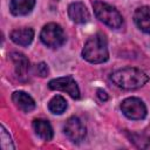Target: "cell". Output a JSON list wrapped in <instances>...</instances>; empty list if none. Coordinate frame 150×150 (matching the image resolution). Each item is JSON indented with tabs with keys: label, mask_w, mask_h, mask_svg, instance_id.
Masks as SVG:
<instances>
[{
	"label": "cell",
	"mask_w": 150,
	"mask_h": 150,
	"mask_svg": "<svg viewBox=\"0 0 150 150\" xmlns=\"http://www.w3.org/2000/svg\"><path fill=\"white\" fill-rule=\"evenodd\" d=\"M0 137H1V148H2V150H13L14 149L13 141H12L9 134L7 132V130L4 127H1Z\"/></svg>",
	"instance_id": "2e32d148"
},
{
	"label": "cell",
	"mask_w": 150,
	"mask_h": 150,
	"mask_svg": "<svg viewBox=\"0 0 150 150\" xmlns=\"http://www.w3.org/2000/svg\"><path fill=\"white\" fill-rule=\"evenodd\" d=\"M48 88L50 90H60L69 94L73 98L77 100L80 97V89L76 83V81L73 79V76H63V77H56L48 82Z\"/></svg>",
	"instance_id": "8992f818"
},
{
	"label": "cell",
	"mask_w": 150,
	"mask_h": 150,
	"mask_svg": "<svg viewBox=\"0 0 150 150\" xmlns=\"http://www.w3.org/2000/svg\"><path fill=\"white\" fill-rule=\"evenodd\" d=\"M134 21L142 32L150 34V7H138L134 13Z\"/></svg>",
	"instance_id": "8fae6325"
},
{
	"label": "cell",
	"mask_w": 150,
	"mask_h": 150,
	"mask_svg": "<svg viewBox=\"0 0 150 150\" xmlns=\"http://www.w3.org/2000/svg\"><path fill=\"white\" fill-rule=\"evenodd\" d=\"M110 81L118 88L124 90H134L143 87L149 76L141 69L135 67H124L111 73Z\"/></svg>",
	"instance_id": "6da1fadb"
},
{
	"label": "cell",
	"mask_w": 150,
	"mask_h": 150,
	"mask_svg": "<svg viewBox=\"0 0 150 150\" xmlns=\"http://www.w3.org/2000/svg\"><path fill=\"white\" fill-rule=\"evenodd\" d=\"M93 8L96 18L103 22L104 25L109 26L110 28H120L123 23V18L121 13L111 5L103 2V1H94Z\"/></svg>",
	"instance_id": "3957f363"
},
{
	"label": "cell",
	"mask_w": 150,
	"mask_h": 150,
	"mask_svg": "<svg viewBox=\"0 0 150 150\" xmlns=\"http://www.w3.org/2000/svg\"><path fill=\"white\" fill-rule=\"evenodd\" d=\"M49 73V69H48V66L45 63V62H40L39 64H36V74L41 77H45L47 76Z\"/></svg>",
	"instance_id": "e0dca14e"
},
{
	"label": "cell",
	"mask_w": 150,
	"mask_h": 150,
	"mask_svg": "<svg viewBox=\"0 0 150 150\" xmlns=\"http://www.w3.org/2000/svg\"><path fill=\"white\" fill-rule=\"evenodd\" d=\"M34 39V30L29 27L16 28L11 32V40L19 46H28Z\"/></svg>",
	"instance_id": "7c38bea8"
},
{
	"label": "cell",
	"mask_w": 150,
	"mask_h": 150,
	"mask_svg": "<svg viewBox=\"0 0 150 150\" xmlns=\"http://www.w3.org/2000/svg\"><path fill=\"white\" fill-rule=\"evenodd\" d=\"M35 1L36 0H11L9 11L15 16L27 15L33 11Z\"/></svg>",
	"instance_id": "4fadbf2b"
},
{
	"label": "cell",
	"mask_w": 150,
	"mask_h": 150,
	"mask_svg": "<svg viewBox=\"0 0 150 150\" xmlns=\"http://www.w3.org/2000/svg\"><path fill=\"white\" fill-rule=\"evenodd\" d=\"M63 132L71 142L79 143L86 137V127L79 117L71 116L66 121L63 125Z\"/></svg>",
	"instance_id": "52a82bcc"
},
{
	"label": "cell",
	"mask_w": 150,
	"mask_h": 150,
	"mask_svg": "<svg viewBox=\"0 0 150 150\" xmlns=\"http://www.w3.org/2000/svg\"><path fill=\"white\" fill-rule=\"evenodd\" d=\"M11 60L14 64V70L16 76L20 80H26L28 74H29V60L26 57L25 54L19 53V52H13L11 54Z\"/></svg>",
	"instance_id": "ba28073f"
},
{
	"label": "cell",
	"mask_w": 150,
	"mask_h": 150,
	"mask_svg": "<svg viewBox=\"0 0 150 150\" xmlns=\"http://www.w3.org/2000/svg\"><path fill=\"white\" fill-rule=\"evenodd\" d=\"M12 101L15 107L23 112H30L35 109V101L33 97L22 90L14 91L12 94Z\"/></svg>",
	"instance_id": "30bf717a"
},
{
	"label": "cell",
	"mask_w": 150,
	"mask_h": 150,
	"mask_svg": "<svg viewBox=\"0 0 150 150\" xmlns=\"http://www.w3.org/2000/svg\"><path fill=\"white\" fill-rule=\"evenodd\" d=\"M123 115L129 120H143L146 116V107L138 97H128L120 105Z\"/></svg>",
	"instance_id": "5b68a950"
},
{
	"label": "cell",
	"mask_w": 150,
	"mask_h": 150,
	"mask_svg": "<svg viewBox=\"0 0 150 150\" xmlns=\"http://www.w3.org/2000/svg\"><path fill=\"white\" fill-rule=\"evenodd\" d=\"M68 16L75 23H86L90 18L86 5L80 1L71 2L68 6Z\"/></svg>",
	"instance_id": "9c48e42d"
},
{
	"label": "cell",
	"mask_w": 150,
	"mask_h": 150,
	"mask_svg": "<svg viewBox=\"0 0 150 150\" xmlns=\"http://www.w3.org/2000/svg\"><path fill=\"white\" fill-rule=\"evenodd\" d=\"M40 39L43 45L50 48H59L66 42V34L63 32V28L55 23L49 22L45 25L40 33Z\"/></svg>",
	"instance_id": "277c9868"
},
{
	"label": "cell",
	"mask_w": 150,
	"mask_h": 150,
	"mask_svg": "<svg viewBox=\"0 0 150 150\" xmlns=\"http://www.w3.org/2000/svg\"><path fill=\"white\" fill-rule=\"evenodd\" d=\"M82 56L90 63H103L109 57L107 38L102 33L91 35L84 43Z\"/></svg>",
	"instance_id": "7a4b0ae2"
},
{
	"label": "cell",
	"mask_w": 150,
	"mask_h": 150,
	"mask_svg": "<svg viewBox=\"0 0 150 150\" xmlns=\"http://www.w3.org/2000/svg\"><path fill=\"white\" fill-rule=\"evenodd\" d=\"M97 97L101 100V101H107L108 100V95L104 90L102 89H97Z\"/></svg>",
	"instance_id": "ac0fdd59"
},
{
	"label": "cell",
	"mask_w": 150,
	"mask_h": 150,
	"mask_svg": "<svg viewBox=\"0 0 150 150\" xmlns=\"http://www.w3.org/2000/svg\"><path fill=\"white\" fill-rule=\"evenodd\" d=\"M48 109H49L50 112L56 114V115H60V114H62V112L66 111V109H67V101L61 95H55L49 101Z\"/></svg>",
	"instance_id": "9a60e30c"
},
{
	"label": "cell",
	"mask_w": 150,
	"mask_h": 150,
	"mask_svg": "<svg viewBox=\"0 0 150 150\" xmlns=\"http://www.w3.org/2000/svg\"><path fill=\"white\" fill-rule=\"evenodd\" d=\"M33 129H34L35 134L45 141H50L53 138V135H54L53 128H52L50 123L46 120H42V118L34 120L33 121Z\"/></svg>",
	"instance_id": "5bb4252c"
}]
</instances>
